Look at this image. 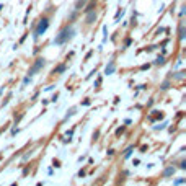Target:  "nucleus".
<instances>
[{
    "label": "nucleus",
    "instance_id": "nucleus-38",
    "mask_svg": "<svg viewBox=\"0 0 186 186\" xmlns=\"http://www.w3.org/2000/svg\"><path fill=\"white\" fill-rule=\"evenodd\" d=\"M92 54H93V51H90V52H88L87 56H85V61H88V59H90V57H92Z\"/></svg>",
    "mask_w": 186,
    "mask_h": 186
},
{
    "label": "nucleus",
    "instance_id": "nucleus-37",
    "mask_svg": "<svg viewBox=\"0 0 186 186\" xmlns=\"http://www.w3.org/2000/svg\"><path fill=\"white\" fill-rule=\"evenodd\" d=\"M106 154H108L109 157H111V155H114V154H116V150H114V149H109V150H108V152H106Z\"/></svg>",
    "mask_w": 186,
    "mask_h": 186
},
{
    "label": "nucleus",
    "instance_id": "nucleus-18",
    "mask_svg": "<svg viewBox=\"0 0 186 186\" xmlns=\"http://www.w3.org/2000/svg\"><path fill=\"white\" fill-rule=\"evenodd\" d=\"M124 132H126V126H119L118 127V129H116V137H119V136H121V134H124Z\"/></svg>",
    "mask_w": 186,
    "mask_h": 186
},
{
    "label": "nucleus",
    "instance_id": "nucleus-36",
    "mask_svg": "<svg viewBox=\"0 0 186 186\" xmlns=\"http://www.w3.org/2000/svg\"><path fill=\"white\" fill-rule=\"evenodd\" d=\"M8 100H10V96H8V98H5V100L2 101V108H3V106H7V105H8Z\"/></svg>",
    "mask_w": 186,
    "mask_h": 186
},
{
    "label": "nucleus",
    "instance_id": "nucleus-24",
    "mask_svg": "<svg viewBox=\"0 0 186 186\" xmlns=\"http://www.w3.org/2000/svg\"><path fill=\"white\" fill-rule=\"evenodd\" d=\"M33 152H34V150H30L28 154H25V155H23V162H26V160H28V158L31 157V155H33Z\"/></svg>",
    "mask_w": 186,
    "mask_h": 186
},
{
    "label": "nucleus",
    "instance_id": "nucleus-12",
    "mask_svg": "<svg viewBox=\"0 0 186 186\" xmlns=\"http://www.w3.org/2000/svg\"><path fill=\"white\" fill-rule=\"evenodd\" d=\"M92 10H96V0H95V2L92 0L87 7H83V13H88V12H92Z\"/></svg>",
    "mask_w": 186,
    "mask_h": 186
},
{
    "label": "nucleus",
    "instance_id": "nucleus-8",
    "mask_svg": "<svg viewBox=\"0 0 186 186\" xmlns=\"http://www.w3.org/2000/svg\"><path fill=\"white\" fill-rule=\"evenodd\" d=\"M65 70H67V65H65V64H57L56 67L52 69L51 74H52V75H61V74H64Z\"/></svg>",
    "mask_w": 186,
    "mask_h": 186
},
{
    "label": "nucleus",
    "instance_id": "nucleus-40",
    "mask_svg": "<svg viewBox=\"0 0 186 186\" xmlns=\"http://www.w3.org/2000/svg\"><path fill=\"white\" fill-rule=\"evenodd\" d=\"M185 15V7H181V10H180V16H183Z\"/></svg>",
    "mask_w": 186,
    "mask_h": 186
},
{
    "label": "nucleus",
    "instance_id": "nucleus-29",
    "mask_svg": "<svg viewBox=\"0 0 186 186\" xmlns=\"http://www.w3.org/2000/svg\"><path fill=\"white\" fill-rule=\"evenodd\" d=\"M131 25L132 26H137V21H136V13L132 15V18H131Z\"/></svg>",
    "mask_w": 186,
    "mask_h": 186
},
{
    "label": "nucleus",
    "instance_id": "nucleus-5",
    "mask_svg": "<svg viewBox=\"0 0 186 186\" xmlns=\"http://www.w3.org/2000/svg\"><path fill=\"white\" fill-rule=\"evenodd\" d=\"M178 39H180V41H185L186 39V26H185L183 20L178 23Z\"/></svg>",
    "mask_w": 186,
    "mask_h": 186
},
{
    "label": "nucleus",
    "instance_id": "nucleus-31",
    "mask_svg": "<svg viewBox=\"0 0 186 186\" xmlns=\"http://www.w3.org/2000/svg\"><path fill=\"white\" fill-rule=\"evenodd\" d=\"M180 168H181V170H186V160H181L180 162Z\"/></svg>",
    "mask_w": 186,
    "mask_h": 186
},
{
    "label": "nucleus",
    "instance_id": "nucleus-4",
    "mask_svg": "<svg viewBox=\"0 0 186 186\" xmlns=\"http://www.w3.org/2000/svg\"><path fill=\"white\" fill-rule=\"evenodd\" d=\"M87 15V18H85V25H93V23L96 21V18H98V13H96V10H92V12H88V13H85Z\"/></svg>",
    "mask_w": 186,
    "mask_h": 186
},
{
    "label": "nucleus",
    "instance_id": "nucleus-20",
    "mask_svg": "<svg viewBox=\"0 0 186 186\" xmlns=\"http://www.w3.org/2000/svg\"><path fill=\"white\" fill-rule=\"evenodd\" d=\"M167 126H168V123L165 121V123H162L160 126H154V129H155V131H160V129H165V127H167Z\"/></svg>",
    "mask_w": 186,
    "mask_h": 186
},
{
    "label": "nucleus",
    "instance_id": "nucleus-41",
    "mask_svg": "<svg viewBox=\"0 0 186 186\" xmlns=\"http://www.w3.org/2000/svg\"><path fill=\"white\" fill-rule=\"evenodd\" d=\"M163 31H165V28H158V30H157V34H160V33H163Z\"/></svg>",
    "mask_w": 186,
    "mask_h": 186
},
{
    "label": "nucleus",
    "instance_id": "nucleus-30",
    "mask_svg": "<svg viewBox=\"0 0 186 186\" xmlns=\"http://www.w3.org/2000/svg\"><path fill=\"white\" fill-rule=\"evenodd\" d=\"M150 65L152 64H142L140 65V70H147V69H150Z\"/></svg>",
    "mask_w": 186,
    "mask_h": 186
},
{
    "label": "nucleus",
    "instance_id": "nucleus-6",
    "mask_svg": "<svg viewBox=\"0 0 186 186\" xmlns=\"http://www.w3.org/2000/svg\"><path fill=\"white\" fill-rule=\"evenodd\" d=\"M175 171H176V167H173V165H168V167L163 170L162 176H163V178H171V176L175 175Z\"/></svg>",
    "mask_w": 186,
    "mask_h": 186
},
{
    "label": "nucleus",
    "instance_id": "nucleus-9",
    "mask_svg": "<svg viewBox=\"0 0 186 186\" xmlns=\"http://www.w3.org/2000/svg\"><path fill=\"white\" fill-rule=\"evenodd\" d=\"M114 70H116V62L114 61H109L108 65L105 67V74L106 75H111V74H114Z\"/></svg>",
    "mask_w": 186,
    "mask_h": 186
},
{
    "label": "nucleus",
    "instance_id": "nucleus-21",
    "mask_svg": "<svg viewBox=\"0 0 186 186\" xmlns=\"http://www.w3.org/2000/svg\"><path fill=\"white\" fill-rule=\"evenodd\" d=\"M186 178H178V180H173V185H185Z\"/></svg>",
    "mask_w": 186,
    "mask_h": 186
},
{
    "label": "nucleus",
    "instance_id": "nucleus-17",
    "mask_svg": "<svg viewBox=\"0 0 186 186\" xmlns=\"http://www.w3.org/2000/svg\"><path fill=\"white\" fill-rule=\"evenodd\" d=\"M75 111H77V108H70V109H69L67 114H65V118H64V121H67V119L70 118V116H74V114H75Z\"/></svg>",
    "mask_w": 186,
    "mask_h": 186
},
{
    "label": "nucleus",
    "instance_id": "nucleus-14",
    "mask_svg": "<svg viewBox=\"0 0 186 186\" xmlns=\"http://www.w3.org/2000/svg\"><path fill=\"white\" fill-rule=\"evenodd\" d=\"M132 152H134V145H129L126 149V152H124V155H123V158H129L131 155H132Z\"/></svg>",
    "mask_w": 186,
    "mask_h": 186
},
{
    "label": "nucleus",
    "instance_id": "nucleus-1",
    "mask_svg": "<svg viewBox=\"0 0 186 186\" xmlns=\"http://www.w3.org/2000/svg\"><path fill=\"white\" fill-rule=\"evenodd\" d=\"M74 36H75V30H74V26H72V25H65L64 28H62L59 33L56 34V38H54L52 43L56 44V46H62V44L69 43V41H70Z\"/></svg>",
    "mask_w": 186,
    "mask_h": 186
},
{
    "label": "nucleus",
    "instance_id": "nucleus-22",
    "mask_svg": "<svg viewBox=\"0 0 186 186\" xmlns=\"http://www.w3.org/2000/svg\"><path fill=\"white\" fill-rule=\"evenodd\" d=\"M103 33H105V36H103V43H106V41H108V28H106V26H103Z\"/></svg>",
    "mask_w": 186,
    "mask_h": 186
},
{
    "label": "nucleus",
    "instance_id": "nucleus-32",
    "mask_svg": "<svg viewBox=\"0 0 186 186\" xmlns=\"http://www.w3.org/2000/svg\"><path fill=\"white\" fill-rule=\"evenodd\" d=\"M82 105H83V106H90V105H92V101L87 98V100H83V101H82Z\"/></svg>",
    "mask_w": 186,
    "mask_h": 186
},
{
    "label": "nucleus",
    "instance_id": "nucleus-11",
    "mask_svg": "<svg viewBox=\"0 0 186 186\" xmlns=\"http://www.w3.org/2000/svg\"><path fill=\"white\" fill-rule=\"evenodd\" d=\"M87 5V0H77L75 2V5H74V10H77V12H80L83 7Z\"/></svg>",
    "mask_w": 186,
    "mask_h": 186
},
{
    "label": "nucleus",
    "instance_id": "nucleus-34",
    "mask_svg": "<svg viewBox=\"0 0 186 186\" xmlns=\"http://www.w3.org/2000/svg\"><path fill=\"white\" fill-rule=\"evenodd\" d=\"M30 170H31V167H25V170H23V176H26V175L30 173Z\"/></svg>",
    "mask_w": 186,
    "mask_h": 186
},
{
    "label": "nucleus",
    "instance_id": "nucleus-33",
    "mask_svg": "<svg viewBox=\"0 0 186 186\" xmlns=\"http://www.w3.org/2000/svg\"><path fill=\"white\" fill-rule=\"evenodd\" d=\"M87 176V173H85V170H80L78 171V178H85Z\"/></svg>",
    "mask_w": 186,
    "mask_h": 186
},
{
    "label": "nucleus",
    "instance_id": "nucleus-39",
    "mask_svg": "<svg viewBox=\"0 0 186 186\" xmlns=\"http://www.w3.org/2000/svg\"><path fill=\"white\" fill-rule=\"evenodd\" d=\"M139 163H140V160H139V158H136V160H134V167H137Z\"/></svg>",
    "mask_w": 186,
    "mask_h": 186
},
{
    "label": "nucleus",
    "instance_id": "nucleus-13",
    "mask_svg": "<svg viewBox=\"0 0 186 186\" xmlns=\"http://www.w3.org/2000/svg\"><path fill=\"white\" fill-rule=\"evenodd\" d=\"M170 87H171V82H170V78H167L165 82H162V85H160V90H162V92H167Z\"/></svg>",
    "mask_w": 186,
    "mask_h": 186
},
{
    "label": "nucleus",
    "instance_id": "nucleus-2",
    "mask_svg": "<svg viewBox=\"0 0 186 186\" xmlns=\"http://www.w3.org/2000/svg\"><path fill=\"white\" fill-rule=\"evenodd\" d=\"M49 18L47 16H43V18H39L38 20V25H34V28H33V39L34 41H38L39 39V36H43L44 33L47 31V28H49Z\"/></svg>",
    "mask_w": 186,
    "mask_h": 186
},
{
    "label": "nucleus",
    "instance_id": "nucleus-27",
    "mask_svg": "<svg viewBox=\"0 0 186 186\" xmlns=\"http://www.w3.org/2000/svg\"><path fill=\"white\" fill-rule=\"evenodd\" d=\"M101 82H103V78H101V77H98V78H96V80H95V87L98 88L100 85H101Z\"/></svg>",
    "mask_w": 186,
    "mask_h": 186
},
{
    "label": "nucleus",
    "instance_id": "nucleus-26",
    "mask_svg": "<svg viewBox=\"0 0 186 186\" xmlns=\"http://www.w3.org/2000/svg\"><path fill=\"white\" fill-rule=\"evenodd\" d=\"M57 98H59V93H57V92H56V93H54V95H52V98H51V100H49V101H52V103H56V101H57Z\"/></svg>",
    "mask_w": 186,
    "mask_h": 186
},
{
    "label": "nucleus",
    "instance_id": "nucleus-25",
    "mask_svg": "<svg viewBox=\"0 0 186 186\" xmlns=\"http://www.w3.org/2000/svg\"><path fill=\"white\" fill-rule=\"evenodd\" d=\"M52 167H54V168H61V162L54 158V160H52Z\"/></svg>",
    "mask_w": 186,
    "mask_h": 186
},
{
    "label": "nucleus",
    "instance_id": "nucleus-16",
    "mask_svg": "<svg viewBox=\"0 0 186 186\" xmlns=\"http://www.w3.org/2000/svg\"><path fill=\"white\" fill-rule=\"evenodd\" d=\"M77 15H78V12H77V10H74V12H70L67 15V20H69V21H74V20L77 18Z\"/></svg>",
    "mask_w": 186,
    "mask_h": 186
},
{
    "label": "nucleus",
    "instance_id": "nucleus-10",
    "mask_svg": "<svg viewBox=\"0 0 186 186\" xmlns=\"http://www.w3.org/2000/svg\"><path fill=\"white\" fill-rule=\"evenodd\" d=\"M163 118V111H152V114L149 116V121H157V119H162Z\"/></svg>",
    "mask_w": 186,
    "mask_h": 186
},
{
    "label": "nucleus",
    "instance_id": "nucleus-35",
    "mask_svg": "<svg viewBox=\"0 0 186 186\" xmlns=\"http://www.w3.org/2000/svg\"><path fill=\"white\" fill-rule=\"evenodd\" d=\"M98 136H100V131H95V132H93V140L98 139Z\"/></svg>",
    "mask_w": 186,
    "mask_h": 186
},
{
    "label": "nucleus",
    "instance_id": "nucleus-23",
    "mask_svg": "<svg viewBox=\"0 0 186 186\" xmlns=\"http://www.w3.org/2000/svg\"><path fill=\"white\" fill-rule=\"evenodd\" d=\"M30 82H31V77H28V75H26V77H25V78H23V87H21V88H25V87H26V85H28V83H30Z\"/></svg>",
    "mask_w": 186,
    "mask_h": 186
},
{
    "label": "nucleus",
    "instance_id": "nucleus-15",
    "mask_svg": "<svg viewBox=\"0 0 186 186\" xmlns=\"http://www.w3.org/2000/svg\"><path fill=\"white\" fill-rule=\"evenodd\" d=\"M165 62H167V61H165L163 56H158L157 59L154 61V65H165Z\"/></svg>",
    "mask_w": 186,
    "mask_h": 186
},
{
    "label": "nucleus",
    "instance_id": "nucleus-3",
    "mask_svg": "<svg viewBox=\"0 0 186 186\" xmlns=\"http://www.w3.org/2000/svg\"><path fill=\"white\" fill-rule=\"evenodd\" d=\"M44 65H46V59H44V57H38V59L33 62V65L30 67V70H28V77H33V75L39 74V72L43 70Z\"/></svg>",
    "mask_w": 186,
    "mask_h": 186
},
{
    "label": "nucleus",
    "instance_id": "nucleus-28",
    "mask_svg": "<svg viewBox=\"0 0 186 186\" xmlns=\"http://www.w3.org/2000/svg\"><path fill=\"white\" fill-rule=\"evenodd\" d=\"M155 47H157V46H147L144 51H145V52H152V51H155Z\"/></svg>",
    "mask_w": 186,
    "mask_h": 186
},
{
    "label": "nucleus",
    "instance_id": "nucleus-7",
    "mask_svg": "<svg viewBox=\"0 0 186 186\" xmlns=\"http://www.w3.org/2000/svg\"><path fill=\"white\" fill-rule=\"evenodd\" d=\"M186 77V72L185 70H180V72H170L168 78H173V80H183Z\"/></svg>",
    "mask_w": 186,
    "mask_h": 186
},
{
    "label": "nucleus",
    "instance_id": "nucleus-19",
    "mask_svg": "<svg viewBox=\"0 0 186 186\" xmlns=\"http://www.w3.org/2000/svg\"><path fill=\"white\" fill-rule=\"evenodd\" d=\"M132 44V39L131 38H126V41H124V46H123V49H127V47Z\"/></svg>",
    "mask_w": 186,
    "mask_h": 186
}]
</instances>
